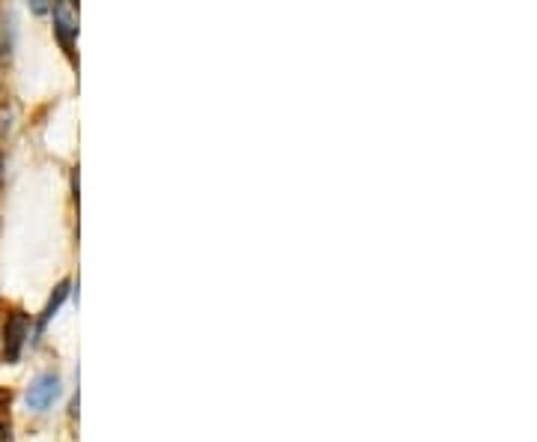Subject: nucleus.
<instances>
[{
    "label": "nucleus",
    "instance_id": "39448f33",
    "mask_svg": "<svg viewBox=\"0 0 537 442\" xmlns=\"http://www.w3.org/2000/svg\"><path fill=\"white\" fill-rule=\"evenodd\" d=\"M0 442H15L12 440V425H9V419H0Z\"/></svg>",
    "mask_w": 537,
    "mask_h": 442
},
{
    "label": "nucleus",
    "instance_id": "20e7f679",
    "mask_svg": "<svg viewBox=\"0 0 537 442\" xmlns=\"http://www.w3.org/2000/svg\"><path fill=\"white\" fill-rule=\"evenodd\" d=\"M66 296H69V281H60L57 287H54V293H51V299H48V305H45V311H42V317H39V332L48 326V320L60 311V305L66 302Z\"/></svg>",
    "mask_w": 537,
    "mask_h": 442
},
{
    "label": "nucleus",
    "instance_id": "f257e3e1",
    "mask_svg": "<svg viewBox=\"0 0 537 442\" xmlns=\"http://www.w3.org/2000/svg\"><path fill=\"white\" fill-rule=\"evenodd\" d=\"M30 338V317L24 311H12L3 326V359L15 365L21 359V350Z\"/></svg>",
    "mask_w": 537,
    "mask_h": 442
},
{
    "label": "nucleus",
    "instance_id": "f03ea898",
    "mask_svg": "<svg viewBox=\"0 0 537 442\" xmlns=\"http://www.w3.org/2000/svg\"><path fill=\"white\" fill-rule=\"evenodd\" d=\"M60 392H63L60 389V377L54 371H45V374H39L30 383V389H27V407L36 410V413H45L60 398Z\"/></svg>",
    "mask_w": 537,
    "mask_h": 442
},
{
    "label": "nucleus",
    "instance_id": "7ed1b4c3",
    "mask_svg": "<svg viewBox=\"0 0 537 442\" xmlns=\"http://www.w3.org/2000/svg\"><path fill=\"white\" fill-rule=\"evenodd\" d=\"M54 33L60 39V45L72 54V42L78 36V15L72 3H57L54 6Z\"/></svg>",
    "mask_w": 537,
    "mask_h": 442
}]
</instances>
